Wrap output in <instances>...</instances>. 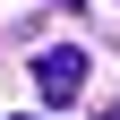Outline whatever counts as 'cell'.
I'll return each instance as SVG.
<instances>
[{
	"instance_id": "obj_1",
	"label": "cell",
	"mask_w": 120,
	"mask_h": 120,
	"mask_svg": "<svg viewBox=\"0 0 120 120\" xmlns=\"http://www.w3.org/2000/svg\"><path fill=\"white\" fill-rule=\"evenodd\" d=\"M34 94L52 103V112L86 94V52H77V43H60V52H43V60H34Z\"/></svg>"
},
{
	"instance_id": "obj_2",
	"label": "cell",
	"mask_w": 120,
	"mask_h": 120,
	"mask_svg": "<svg viewBox=\"0 0 120 120\" xmlns=\"http://www.w3.org/2000/svg\"><path fill=\"white\" fill-rule=\"evenodd\" d=\"M112 120H120V112H112Z\"/></svg>"
}]
</instances>
